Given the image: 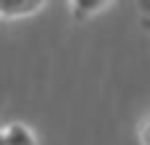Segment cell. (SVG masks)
Segmentation results:
<instances>
[{"label":"cell","instance_id":"3957f363","mask_svg":"<svg viewBox=\"0 0 150 145\" xmlns=\"http://www.w3.org/2000/svg\"><path fill=\"white\" fill-rule=\"evenodd\" d=\"M108 3L105 0H95V3H76L74 5V13L76 16H82V13H92V11H103Z\"/></svg>","mask_w":150,"mask_h":145},{"label":"cell","instance_id":"6da1fadb","mask_svg":"<svg viewBox=\"0 0 150 145\" xmlns=\"http://www.w3.org/2000/svg\"><path fill=\"white\" fill-rule=\"evenodd\" d=\"M45 3L40 0H0V16L3 18H21V16H32L42 8Z\"/></svg>","mask_w":150,"mask_h":145},{"label":"cell","instance_id":"7a4b0ae2","mask_svg":"<svg viewBox=\"0 0 150 145\" xmlns=\"http://www.w3.org/2000/svg\"><path fill=\"white\" fill-rule=\"evenodd\" d=\"M0 145H37V137L24 124H8L0 129Z\"/></svg>","mask_w":150,"mask_h":145}]
</instances>
